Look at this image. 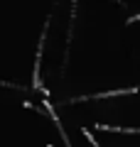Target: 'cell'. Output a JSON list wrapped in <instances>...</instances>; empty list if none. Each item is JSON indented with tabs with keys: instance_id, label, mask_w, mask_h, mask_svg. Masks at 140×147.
Instances as JSON below:
<instances>
[{
	"instance_id": "obj_4",
	"label": "cell",
	"mask_w": 140,
	"mask_h": 147,
	"mask_svg": "<svg viewBox=\"0 0 140 147\" xmlns=\"http://www.w3.org/2000/svg\"><path fill=\"white\" fill-rule=\"evenodd\" d=\"M135 20H140V15H133V17H128V25H133Z\"/></svg>"
},
{
	"instance_id": "obj_1",
	"label": "cell",
	"mask_w": 140,
	"mask_h": 147,
	"mask_svg": "<svg viewBox=\"0 0 140 147\" xmlns=\"http://www.w3.org/2000/svg\"><path fill=\"white\" fill-rule=\"evenodd\" d=\"M47 27H49V20L44 22V30L39 34V44H37V59H35V76H32V88L35 91H42L47 98V88L42 86V79H39V66H42V49H44V42H47Z\"/></svg>"
},
{
	"instance_id": "obj_2",
	"label": "cell",
	"mask_w": 140,
	"mask_h": 147,
	"mask_svg": "<svg viewBox=\"0 0 140 147\" xmlns=\"http://www.w3.org/2000/svg\"><path fill=\"white\" fill-rule=\"evenodd\" d=\"M138 86L135 88H116V91H106V93H96V96H79V98H71V103H81V100H91V98H111V96H123V93H138Z\"/></svg>"
},
{
	"instance_id": "obj_3",
	"label": "cell",
	"mask_w": 140,
	"mask_h": 147,
	"mask_svg": "<svg viewBox=\"0 0 140 147\" xmlns=\"http://www.w3.org/2000/svg\"><path fill=\"white\" fill-rule=\"evenodd\" d=\"M96 130H106V132H140V127H118V125H103V123H96Z\"/></svg>"
},
{
	"instance_id": "obj_5",
	"label": "cell",
	"mask_w": 140,
	"mask_h": 147,
	"mask_svg": "<svg viewBox=\"0 0 140 147\" xmlns=\"http://www.w3.org/2000/svg\"><path fill=\"white\" fill-rule=\"evenodd\" d=\"M0 86H7V88H17V86H12V84H5V81H0Z\"/></svg>"
}]
</instances>
